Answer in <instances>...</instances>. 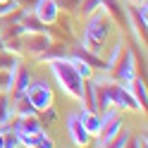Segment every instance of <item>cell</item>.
Returning <instances> with one entry per match:
<instances>
[{"label":"cell","mask_w":148,"mask_h":148,"mask_svg":"<svg viewBox=\"0 0 148 148\" xmlns=\"http://www.w3.org/2000/svg\"><path fill=\"white\" fill-rule=\"evenodd\" d=\"M34 79V74H31V69L26 67V64H17L14 67V79H12V91H10V96L12 98H17V96H24V91H26V86H29V81Z\"/></svg>","instance_id":"9c48e42d"},{"label":"cell","mask_w":148,"mask_h":148,"mask_svg":"<svg viewBox=\"0 0 148 148\" xmlns=\"http://www.w3.org/2000/svg\"><path fill=\"white\" fill-rule=\"evenodd\" d=\"M129 88H132L134 98L138 100V105H141V108H146V100H148V96H146V81L136 74V77L132 79V84H129Z\"/></svg>","instance_id":"5bb4252c"},{"label":"cell","mask_w":148,"mask_h":148,"mask_svg":"<svg viewBox=\"0 0 148 148\" xmlns=\"http://www.w3.org/2000/svg\"><path fill=\"white\" fill-rule=\"evenodd\" d=\"M12 79H14V69H0V91H12Z\"/></svg>","instance_id":"e0dca14e"},{"label":"cell","mask_w":148,"mask_h":148,"mask_svg":"<svg viewBox=\"0 0 148 148\" xmlns=\"http://www.w3.org/2000/svg\"><path fill=\"white\" fill-rule=\"evenodd\" d=\"M19 62H22L19 55H12V53H7V50H0V69H14Z\"/></svg>","instance_id":"9a60e30c"},{"label":"cell","mask_w":148,"mask_h":148,"mask_svg":"<svg viewBox=\"0 0 148 148\" xmlns=\"http://www.w3.org/2000/svg\"><path fill=\"white\" fill-rule=\"evenodd\" d=\"M24 96L29 98V103L34 105V110H36V112H43L45 108L55 105V93H53V86H50L45 79H41V77L29 81V86H26Z\"/></svg>","instance_id":"3957f363"},{"label":"cell","mask_w":148,"mask_h":148,"mask_svg":"<svg viewBox=\"0 0 148 148\" xmlns=\"http://www.w3.org/2000/svg\"><path fill=\"white\" fill-rule=\"evenodd\" d=\"M0 3H3V0H0Z\"/></svg>","instance_id":"7402d4cb"},{"label":"cell","mask_w":148,"mask_h":148,"mask_svg":"<svg viewBox=\"0 0 148 148\" xmlns=\"http://www.w3.org/2000/svg\"><path fill=\"white\" fill-rule=\"evenodd\" d=\"M77 112H79V119H81V124H84V129L91 134V138H93L100 132V127H103L100 112H96V110H86V108H79Z\"/></svg>","instance_id":"30bf717a"},{"label":"cell","mask_w":148,"mask_h":148,"mask_svg":"<svg viewBox=\"0 0 148 148\" xmlns=\"http://www.w3.org/2000/svg\"><path fill=\"white\" fill-rule=\"evenodd\" d=\"M12 96L7 93V91H0V127L3 124H10L12 122Z\"/></svg>","instance_id":"8fae6325"},{"label":"cell","mask_w":148,"mask_h":148,"mask_svg":"<svg viewBox=\"0 0 148 148\" xmlns=\"http://www.w3.org/2000/svg\"><path fill=\"white\" fill-rule=\"evenodd\" d=\"M129 138H132V132H129L127 127H122V129H119V134L112 138V143H110V146H115V148H124V146H129Z\"/></svg>","instance_id":"ac0fdd59"},{"label":"cell","mask_w":148,"mask_h":148,"mask_svg":"<svg viewBox=\"0 0 148 148\" xmlns=\"http://www.w3.org/2000/svg\"><path fill=\"white\" fill-rule=\"evenodd\" d=\"M36 146H38V148H53L55 143H53V138H50V136L41 129V132L36 134Z\"/></svg>","instance_id":"d6986e66"},{"label":"cell","mask_w":148,"mask_h":148,"mask_svg":"<svg viewBox=\"0 0 148 148\" xmlns=\"http://www.w3.org/2000/svg\"><path fill=\"white\" fill-rule=\"evenodd\" d=\"M0 148H3V129H0Z\"/></svg>","instance_id":"44dd1931"},{"label":"cell","mask_w":148,"mask_h":148,"mask_svg":"<svg viewBox=\"0 0 148 148\" xmlns=\"http://www.w3.org/2000/svg\"><path fill=\"white\" fill-rule=\"evenodd\" d=\"M64 132H67V138L74 146H91V134L84 129L77 110H72L67 115V119H64Z\"/></svg>","instance_id":"8992f818"},{"label":"cell","mask_w":148,"mask_h":148,"mask_svg":"<svg viewBox=\"0 0 148 148\" xmlns=\"http://www.w3.org/2000/svg\"><path fill=\"white\" fill-rule=\"evenodd\" d=\"M69 60H72V64H74V69H77V74H79V77L84 79V81H86V79H91V77L96 74V69L91 67V64H88L84 58H81V55L72 53V55H69Z\"/></svg>","instance_id":"7c38bea8"},{"label":"cell","mask_w":148,"mask_h":148,"mask_svg":"<svg viewBox=\"0 0 148 148\" xmlns=\"http://www.w3.org/2000/svg\"><path fill=\"white\" fill-rule=\"evenodd\" d=\"M110 96H112V105L119 110V112H141V105L134 98L129 84H122V81H110Z\"/></svg>","instance_id":"277c9868"},{"label":"cell","mask_w":148,"mask_h":148,"mask_svg":"<svg viewBox=\"0 0 148 148\" xmlns=\"http://www.w3.org/2000/svg\"><path fill=\"white\" fill-rule=\"evenodd\" d=\"M115 29V22L103 7L96 10L91 17L84 19V29H81V48L93 53V55H103V45L108 43L110 31Z\"/></svg>","instance_id":"6da1fadb"},{"label":"cell","mask_w":148,"mask_h":148,"mask_svg":"<svg viewBox=\"0 0 148 148\" xmlns=\"http://www.w3.org/2000/svg\"><path fill=\"white\" fill-rule=\"evenodd\" d=\"M31 12L38 17L45 26H53L55 22H58V17H60V7H58L55 0H34Z\"/></svg>","instance_id":"ba28073f"},{"label":"cell","mask_w":148,"mask_h":148,"mask_svg":"<svg viewBox=\"0 0 148 148\" xmlns=\"http://www.w3.org/2000/svg\"><path fill=\"white\" fill-rule=\"evenodd\" d=\"M129 146H136V148H146L148 146V138H146V134H138V136H134V138H129Z\"/></svg>","instance_id":"ffe728a7"},{"label":"cell","mask_w":148,"mask_h":148,"mask_svg":"<svg viewBox=\"0 0 148 148\" xmlns=\"http://www.w3.org/2000/svg\"><path fill=\"white\" fill-rule=\"evenodd\" d=\"M112 79L115 81H122V84H132V79L136 77V58H134V50H127L122 53V58L117 60V64L112 67Z\"/></svg>","instance_id":"52a82bcc"},{"label":"cell","mask_w":148,"mask_h":148,"mask_svg":"<svg viewBox=\"0 0 148 148\" xmlns=\"http://www.w3.org/2000/svg\"><path fill=\"white\" fill-rule=\"evenodd\" d=\"M48 62V69L53 74V79L58 81L60 91L67 98L72 100H81V91H84V79L77 74V69H74V64L69 60V53L67 55H58V58H50L45 60Z\"/></svg>","instance_id":"7a4b0ae2"},{"label":"cell","mask_w":148,"mask_h":148,"mask_svg":"<svg viewBox=\"0 0 148 148\" xmlns=\"http://www.w3.org/2000/svg\"><path fill=\"white\" fill-rule=\"evenodd\" d=\"M100 7H103V5H100V0H81V3L77 5V10H74L72 14H77L79 19L84 22L86 17H91L96 10H100Z\"/></svg>","instance_id":"4fadbf2b"},{"label":"cell","mask_w":148,"mask_h":148,"mask_svg":"<svg viewBox=\"0 0 148 148\" xmlns=\"http://www.w3.org/2000/svg\"><path fill=\"white\" fill-rule=\"evenodd\" d=\"M17 10H22L17 0H3V3H0V19H5V17L14 14Z\"/></svg>","instance_id":"2e32d148"},{"label":"cell","mask_w":148,"mask_h":148,"mask_svg":"<svg viewBox=\"0 0 148 148\" xmlns=\"http://www.w3.org/2000/svg\"><path fill=\"white\" fill-rule=\"evenodd\" d=\"M53 41L55 38L48 31H24L22 34V48H24V53L34 55V58H41L53 45Z\"/></svg>","instance_id":"5b68a950"}]
</instances>
